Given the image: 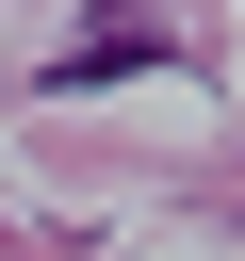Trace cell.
Segmentation results:
<instances>
[{
    "label": "cell",
    "instance_id": "obj_1",
    "mask_svg": "<svg viewBox=\"0 0 245 261\" xmlns=\"http://www.w3.org/2000/svg\"><path fill=\"white\" fill-rule=\"evenodd\" d=\"M131 65H163V16H114V33H82L49 82H131Z\"/></svg>",
    "mask_w": 245,
    "mask_h": 261
}]
</instances>
